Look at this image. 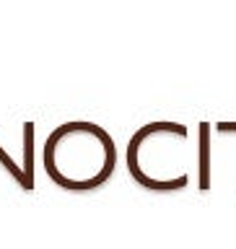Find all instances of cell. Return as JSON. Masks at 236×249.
<instances>
[{
	"label": "cell",
	"instance_id": "6da1fadb",
	"mask_svg": "<svg viewBox=\"0 0 236 249\" xmlns=\"http://www.w3.org/2000/svg\"><path fill=\"white\" fill-rule=\"evenodd\" d=\"M42 163L47 177L62 190H99L117 169V145L96 122H62L44 140Z\"/></svg>",
	"mask_w": 236,
	"mask_h": 249
},
{
	"label": "cell",
	"instance_id": "7a4b0ae2",
	"mask_svg": "<svg viewBox=\"0 0 236 249\" xmlns=\"http://www.w3.org/2000/svg\"><path fill=\"white\" fill-rule=\"evenodd\" d=\"M190 130L179 122H148L132 132L125 163L143 190L179 192L190 184Z\"/></svg>",
	"mask_w": 236,
	"mask_h": 249
},
{
	"label": "cell",
	"instance_id": "3957f363",
	"mask_svg": "<svg viewBox=\"0 0 236 249\" xmlns=\"http://www.w3.org/2000/svg\"><path fill=\"white\" fill-rule=\"evenodd\" d=\"M198 187L200 192L210 190V135H213V127L210 122H200L198 124Z\"/></svg>",
	"mask_w": 236,
	"mask_h": 249
},
{
	"label": "cell",
	"instance_id": "277c9868",
	"mask_svg": "<svg viewBox=\"0 0 236 249\" xmlns=\"http://www.w3.org/2000/svg\"><path fill=\"white\" fill-rule=\"evenodd\" d=\"M0 166H3L8 174H11L13 179H16V184L21 187V190H26V192H31L34 190V179H31L29 174H26V169H23V163H18L13 159L11 153L5 151L3 145H0Z\"/></svg>",
	"mask_w": 236,
	"mask_h": 249
},
{
	"label": "cell",
	"instance_id": "5b68a950",
	"mask_svg": "<svg viewBox=\"0 0 236 249\" xmlns=\"http://www.w3.org/2000/svg\"><path fill=\"white\" fill-rule=\"evenodd\" d=\"M216 132H221V135H223V132H234V135H236V122H218Z\"/></svg>",
	"mask_w": 236,
	"mask_h": 249
}]
</instances>
